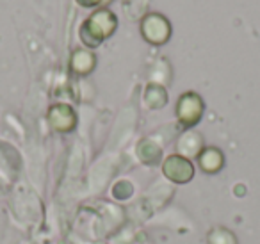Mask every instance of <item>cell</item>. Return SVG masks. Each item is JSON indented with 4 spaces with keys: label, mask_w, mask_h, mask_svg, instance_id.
I'll return each mask as SVG.
<instances>
[{
    "label": "cell",
    "mask_w": 260,
    "mask_h": 244,
    "mask_svg": "<svg viewBox=\"0 0 260 244\" xmlns=\"http://www.w3.org/2000/svg\"><path fill=\"white\" fill-rule=\"evenodd\" d=\"M203 100L196 93H184L177 104V118L184 127H194L202 119Z\"/></svg>",
    "instance_id": "3"
},
{
    "label": "cell",
    "mask_w": 260,
    "mask_h": 244,
    "mask_svg": "<svg viewBox=\"0 0 260 244\" xmlns=\"http://www.w3.org/2000/svg\"><path fill=\"white\" fill-rule=\"evenodd\" d=\"M48 121H50V125L54 127L55 130H59V132H70V130H73V127H75L77 118L72 107L59 104L50 109V112H48Z\"/></svg>",
    "instance_id": "5"
},
{
    "label": "cell",
    "mask_w": 260,
    "mask_h": 244,
    "mask_svg": "<svg viewBox=\"0 0 260 244\" xmlns=\"http://www.w3.org/2000/svg\"><path fill=\"white\" fill-rule=\"evenodd\" d=\"M145 102H146V104H148V107H152V109H159V107H162V105L168 102L166 91H164L160 86H155V84H152V86L146 87Z\"/></svg>",
    "instance_id": "8"
},
{
    "label": "cell",
    "mask_w": 260,
    "mask_h": 244,
    "mask_svg": "<svg viewBox=\"0 0 260 244\" xmlns=\"http://www.w3.org/2000/svg\"><path fill=\"white\" fill-rule=\"evenodd\" d=\"M141 34L148 43L164 45L171 36V23L159 13H150L141 22Z\"/></svg>",
    "instance_id": "2"
},
{
    "label": "cell",
    "mask_w": 260,
    "mask_h": 244,
    "mask_svg": "<svg viewBox=\"0 0 260 244\" xmlns=\"http://www.w3.org/2000/svg\"><path fill=\"white\" fill-rule=\"evenodd\" d=\"M112 0H77V4L87 9H105Z\"/></svg>",
    "instance_id": "10"
},
{
    "label": "cell",
    "mask_w": 260,
    "mask_h": 244,
    "mask_svg": "<svg viewBox=\"0 0 260 244\" xmlns=\"http://www.w3.org/2000/svg\"><path fill=\"white\" fill-rule=\"evenodd\" d=\"M94 55L87 50H75L72 55V70L79 75H87L94 68Z\"/></svg>",
    "instance_id": "7"
},
{
    "label": "cell",
    "mask_w": 260,
    "mask_h": 244,
    "mask_svg": "<svg viewBox=\"0 0 260 244\" xmlns=\"http://www.w3.org/2000/svg\"><path fill=\"white\" fill-rule=\"evenodd\" d=\"M162 171L168 178L178 184L189 182V180L192 178V175H194L192 164L185 157H182V155H171V157H168L166 161H164Z\"/></svg>",
    "instance_id": "4"
},
{
    "label": "cell",
    "mask_w": 260,
    "mask_h": 244,
    "mask_svg": "<svg viewBox=\"0 0 260 244\" xmlns=\"http://www.w3.org/2000/svg\"><path fill=\"white\" fill-rule=\"evenodd\" d=\"M223 154H221L217 148H205V150L200 151L198 162L202 166L203 171L207 173H216L223 168Z\"/></svg>",
    "instance_id": "6"
},
{
    "label": "cell",
    "mask_w": 260,
    "mask_h": 244,
    "mask_svg": "<svg viewBox=\"0 0 260 244\" xmlns=\"http://www.w3.org/2000/svg\"><path fill=\"white\" fill-rule=\"evenodd\" d=\"M138 154L145 162H157L160 159V148L152 141H143L138 148Z\"/></svg>",
    "instance_id": "9"
},
{
    "label": "cell",
    "mask_w": 260,
    "mask_h": 244,
    "mask_svg": "<svg viewBox=\"0 0 260 244\" xmlns=\"http://www.w3.org/2000/svg\"><path fill=\"white\" fill-rule=\"evenodd\" d=\"M118 29V18L109 9H96L80 27V40L94 48L111 38Z\"/></svg>",
    "instance_id": "1"
}]
</instances>
